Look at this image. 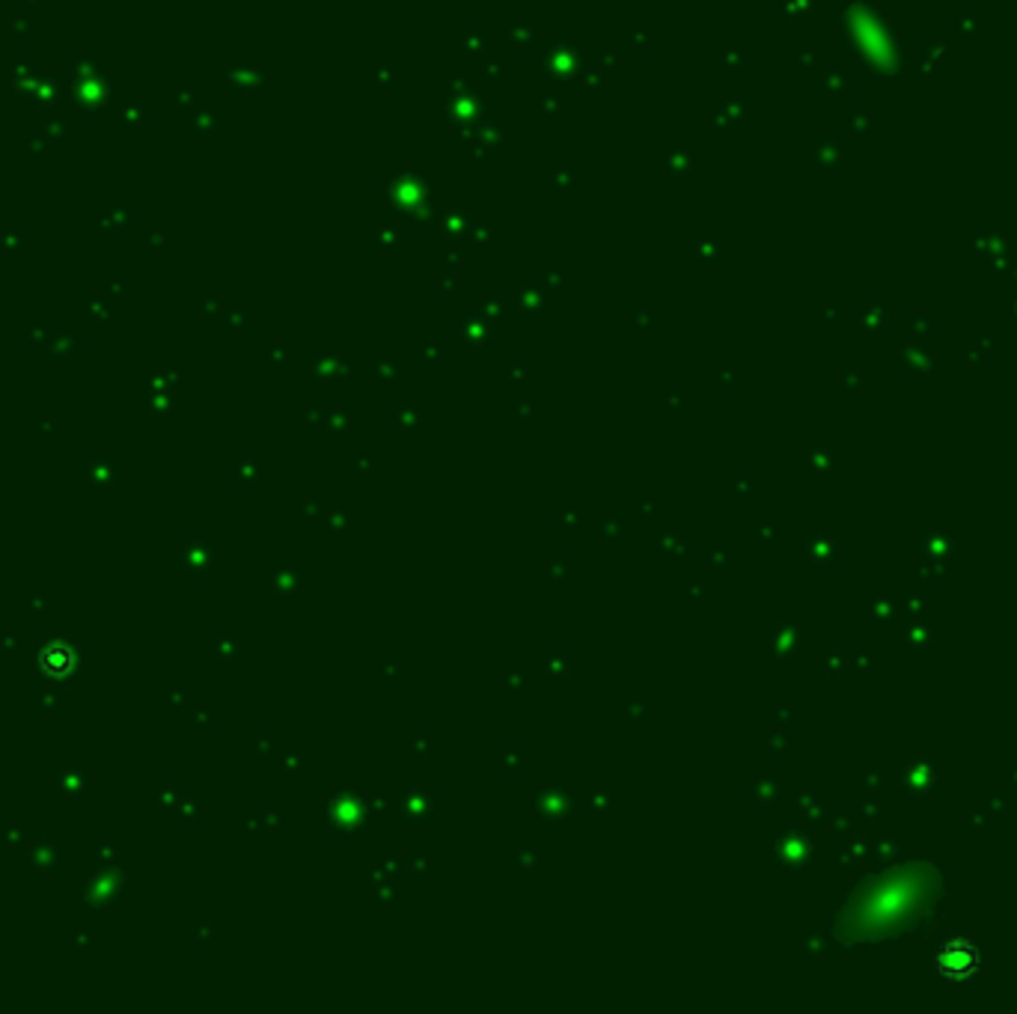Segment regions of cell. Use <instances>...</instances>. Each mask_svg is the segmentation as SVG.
<instances>
[{
  "mask_svg": "<svg viewBox=\"0 0 1017 1014\" xmlns=\"http://www.w3.org/2000/svg\"><path fill=\"white\" fill-rule=\"evenodd\" d=\"M978 967H982V952L967 937H946L934 956V970L946 982H967L978 973Z\"/></svg>",
  "mask_w": 1017,
  "mask_h": 1014,
  "instance_id": "cell-1",
  "label": "cell"
}]
</instances>
